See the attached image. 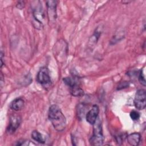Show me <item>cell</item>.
<instances>
[{"mask_svg":"<svg viewBox=\"0 0 146 146\" xmlns=\"http://www.w3.org/2000/svg\"><path fill=\"white\" fill-rule=\"evenodd\" d=\"M48 118L54 128L58 131H63L66 127V119L59 107L53 104L49 108Z\"/></svg>","mask_w":146,"mask_h":146,"instance_id":"6da1fadb","label":"cell"},{"mask_svg":"<svg viewBox=\"0 0 146 146\" xmlns=\"http://www.w3.org/2000/svg\"><path fill=\"white\" fill-rule=\"evenodd\" d=\"M93 125V134L90 139V143L92 145H101L103 144L104 137L101 121L98 117Z\"/></svg>","mask_w":146,"mask_h":146,"instance_id":"7a4b0ae2","label":"cell"},{"mask_svg":"<svg viewBox=\"0 0 146 146\" xmlns=\"http://www.w3.org/2000/svg\"><path fill=\"white\" fill-rule=\"evenodd\" d=\"M134 105L135 107L139 110H144L145 108V91L143 89H140L137 91L135 99Z\"/></svg>","mask_w":146,"mask_h":146,"instance_id":"3957f363","label":"cell"},{"mask_svg":"<svg viewBox=\"0 0 146 146\" xmlns=\"http://www.w3.org/2000/svg\"><path fill=\"white\" fill-rule=\"evenodd\" d=\"M36 80L39 83L43 86L50 84L51 79L47 68L42 67L40 69L36 76Z\"/></svg>","mask_w":146,"mask_h":146,"instance_id":"277c9868","label":"cell"},{"mask_svg":"<svg viewBox=\"0 0 146 146\" xmlns=\"http://www.w3.org/2000/svg\"><path fill=\"white\" fill-rule=\"evenodd\" d=\"M21 123V117L18 115H13L10 116L9 124L7 128V131L9 133H13L19 127Z\"/></svg>","mask_w":146,"mask_h":146,"instance_id":"5b68a950","label":"cell"},{"mask_svg":"<svg viewBox=\"0 0 146 146\" xmlns=\"http://www.w3.org/2000/svg\"><path fill=\"white\" fill-rule=\"evenodd\" d=\"M99 113V107L94 104L92 106L91 109L87 113L86 115V121L90 124L93 125L98 119V116Z\"/></svg>","mask_w":146,"mask_h":146,"instance_id":"8992f818","label":"cell"},{"mask_svg":"<svg viewBox=\"0 0 146 146\" xmlns=\"http://www.w3.org/2000/svg\"><path fill=\"white\" fill-rule=\"evenodd\" d=\"M33 11V16L35 20L39 22V23L42 25L43 23V21H44L45 16L44 11L41 4L40 3V2H39V4H36V5L34 6Z\"/></svg>","mask_w":146,"mask_h":146,"instance_id":"52a82bcc","label":"cell"},{"mask_svg":"<svg viewBox=\"0 0 146 146\" xmlns=\"http://www.w3.org/2000/svg\"><path fill=\"white\" fill-rule=\"evenodd\" d=\"M48 17L50 21H54L56 17V2L55 1H48L46 2Z\"/></svg>","mask_w":146,"mask_h":146,"instance_id":"ba28073f","label":"cell"},{"mask_svg":"<svg viewBox=\"0 0 146 146\" xmlns=\"http://www.w3.org/2000/svg\"><path fill=\"white\" fill-rule=\"evenodd\" d=\"M127 142L131 145H139L140 140H141V135L139 133L134 132L128 135L127 136Z\"/></svg>","mask_w":146,"mask_h":146,"instance_id":"9c48e42d","label":"cell"},{"mask_svg":"<svg viewBox=\"0 0 146 146\" xmlns=\"http://www.w3.org/2000/svg\"><path fill=\"white\" fill-rule=\"evenodd\" d=\"M24 104H25L24 100L22 98H19L12 101V102L10 105V107L11 109L14 111H19L23 108Z\"/></svg>","mask_w":146,"mask_h":146,"instance_id":"30bf717a","label":"cell"},{"mask_svg":"<svg viewBox=\"0 0 146 146\" xmlns=\"http://www.w3.org/2000/svg\"><path fill=\"white\" fill-rule=\"evenodd\" d=\"M31 136L32 139L38 143H39L41 144H43L45 143V140L43 137V136L42 135V134L36 130L33 131L31 133Z\"/></svg>","mask_w":146,"mask_h":146,"instance_id":"8fae6325","label":"cell"},{"mask_svg":"<svg viewBox=\"0 0 146 146\" xmlns=\"http://www.w3.org/2000/svg\"><path fill=\"white\" fill-rule=\"evenodd\" d=\"M70 92L74 96H82L84 95V91L79 85H76L70 87Z\"/></svg>","mask_w":146,"mask_h":146,"instance_id":"7c38bea8","label":"cell"},{"mask_svg":"<svg viewBox=\"0 0 146 146\" xmlns=\"http://www.w3.org/2000/svg\"><path fill=\"white\" fill-rule=\"evenodd\" d=\"M85 106L83 104H79L78 107V110H77V113L78 117L79 119H82L83 117L84 116V113H85Z\"/></svg>","mask_w":146,"mask_h":146,"instance_id":"4fadbf2b","label":"cell"},{"mask_svg":"<svg viewBox=\"0 0 146 146\" xmlns=\"http://www.w3.org/2000/svg\"><path fill=\"white\" fill-rule=\"evenodd\" d=\"M139 81L140 83L144 86H145V75L144 74V70H141L139 75Z\"/></svg>","mask_w":146,"mask_h":146,"instance_id":"5bb4252c","label":"cell"},{"mask_svg":"<svg viewBox=\"0 0 146 146\" xmlns=\"http://www.w3.org/2000/svg\"><path fill=\"white\" fill-rule=\"evenodd\" d=\"M129 116H130L131 118L132 119V120H137L140 117V113L137 111L133 110L130 112Z\"/></svg>","mask_w":146,"mask_h":146,"instance_id":"9a60e30c","label":"cell"},{"mask_svg":"<svg viewBox=\"0 0 146 146\" xmlns=\"http://www.w3.org/2000/svg\"><path fill=\"white\" fill-rule=\"evenodd\" d=\"M25 7V2L23 1H19L17 4V7L19 9H22Z\"/></svg>","mask_w":146,"mask_h":146,"instance_id":"2e32d148","label":"cell"}]
</instances>
